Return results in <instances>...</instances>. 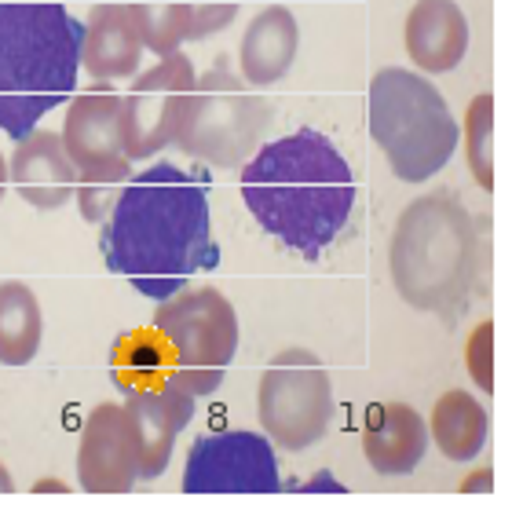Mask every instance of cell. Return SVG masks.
I'll return each mask as SVG.
<instances>
[{"label": "cell", "instance_id": "7a4b0ae2", "mask_svg": "<svg viewBox=\"0 0 512 512\" xmlns=\"http://www.w3.org/2000/svg\"><path fill=\"white\" fill-rule=\"evenodd\" d=\"M242 202L264 235L319 260L344 235L355 213V172L319 128H297L260 143L242 165Z\"/></svg>", "mask_w": 512, "mask_h": 512}, {"label": "cell", "instance_id": "5bb4252c", "mask_svg": "<svg viewBox=\"0 0 512 512\" xmlns=\"http://www.w3.org/2000/svg\"><path fill=\"white\" fill-rule=\"evenodd\" d=\"M194 399L180 381L165 377L161 388H147V392H128L125 406L136 417L139 443H143V469L139 480H158L161 472L169 469L172 461V443L183 428L191 425L194 417Z\"/></svg>", "mask_w": 512, "mask_h": 512}, {"label": "cell", "instance_id": "d4e9b609", "mask_svg": "<svg viewBox=\"0 0 512 512\" xmlns=\"http://www.w3.org/2000/svg\"><path fill=\"white\" fill-rule=\"evenodd\" d=\"M242 0H187V41H205L235 22Z\"/></svg>", "mask_w": 512, "mask_h": 512}, {"label": "cell", "instance_id": "e0dca14e", "mask_svg": "<svg viewBox=\"0 0 512 512\" xmlns=\"http://www.w3.org/2000/svg\"><path fill=\"white\" fill-rule=\"evenodd\" d=\"M143 37L125 0H107L88 11L81 33V70L96 81H121L136 77L143 63Z\"/></svg>", "mask_w": 512, "mask_h": 512}, {"label": "cell", "instance_id": "4dcf8cb0", "mask_svg": "<svg viewBox=\"0 0 512 512\" xmlns=\"http://www.w3.org/2000/svg\"><path fill=\"white\" fill-rule=\"evenodd\" d=\"M8 183H11L8 161H4V154H0V202H4V191H8Z\"/></svg>", "mask_w": 512, "mask_h": 512}, {"label": "cell", "instance_id": "6da1fadb", "mask_svg": "<svg viewBox=\"0 0 512 512\" xmlns=\"http://www.w3.org/2000/svg\"><path fill=\"white\" fill-rule=\"evenodd\" d=\"M99 227L107 267L150 300H169L198 271L220 267L209 180L172 161L132 172L114 213Z\"/></svg>", "mask_w": 512, "mask_h": 512}, {"label": "cell", "instance_id": "ac0fdd59", "mask_svg": "<svg viewBox=\"0 0 512 512\" xmlns=\"http://www.w3.org/2000/svg\"><path fill=\"white\" fill-rule=\"evenodd\" d=\"M300 52V26L293 11L267 4L249 19L238 44V70L249 88H271L293 70Z\"/></svg>", "mask_w": 512, "mask_h": 512}, {"label": "cell", "instance_id": "2e32d148", "mask_svg": "<svg viewBox=\"0 0 512 512\" xmlns=\"http://www.w3.org/2000/svg\"><path fill=\"white\" fill-rule=\"evenodd\" d=\"M428 421L406 403H374L363 417V454L377 476H410L428 454Z\"/></svg>", "mask_w": 512, "mask_h": 512}, {"label": "cell", "instance_id": "30bf717a", "mask_svg": "<svg viewBox=\"0 0 512 512\" xmlns=\"http://www.w3.org/2000/svg\"><path fill=\"white\" fill-rule=\"evenodd\" d=\"M275 443L253 428H220L191 443L183 461V494H278Z\"/></svg>", "mask_w": 512, "mask_h": 512}, {"label": "cell", "instance_id": "f546056e", "mask_svg": "<svg viewBox=\"0 0 512 512\" xmlns=\"http://www.w3.org/2000/svg\"><path fill=\"white\" fill-rule=\"evenodd\" d=\"M15 491V480H11V472H8V465L0 461V494H11Z\"/></svg>", "mask_w": 512, "mask_h": 512}, {"label": "cell", "instance_id": "8992f818", "mask_svg": "<svg viewBox=\"0 0 512 512\" xmlns=\"http://www.w3.org/2000/svg\"><path fill=\"white\" fill-rule=\"evenodd\" d=\"M154 330L169 348V377L194 399L213 395L224 384L238 355V315L220 289H180L169 300H158Z\"/></svg>", "mask_w": 512, "mask_h": 512}, {"label": "cell", "instance_id": "9a60e30c", "mask_svg": "<svg viewBox=\"0 0 512 512\" xmlns=\"http://www.w3.org/2000/svg\"><path fill=\"white\" fill-rule=\"evenodd\" d=\"M406 55L425 74H450L469 55V19L458 0H417L406 15Z\"/></svg>", "mask_w": 512, "mask_h": 512}, {"label": "cell", "instance_id": "44dd1931", "mask_svg": "<svg viewBox=\"0 0 512 512\" xmlns=\"http://www.w3.org/2000/svg\"><path fill=\"white\" fill-rule=\"evenodd\" d=\"M169 377V348L158 337V330H128L110 344V381L118 392H147L161 388Z\"/></svg>", "mask_w": 512, "mask_h": 512}, {"label": "cell", "instance_id": "7402d4cb", "mask_svg": "<svg viewBox=\"0 0 512 512\" xmlns=\"http://www.w3.org/2000/svg\"><path fill=\"white\" fill-rule=\"evenodd\" d=\"M139 26L143 48L161 55L180 52L187 44V0H125Z\"/></svg>", "mask_w": 512, "mask_h": 512}, {"label": "cell", "instance_id": "4fadbf2b", "mask_svg": "<svg viewBox=\"0 0 512 512\" xmlns=\"http://www.w3.org/2000/svg\"><path fill=\"white\" fill-rule=\"evenodd\" d=\"M8 172L22 202L41 209V213H55V209L74 202L77 169L59 132L33 128L30 136H22L11 150Z\"/></svg>", "mask_w": 512, "mask_h": 512}, {"label": "cell", "instance_id": "9c48e42d", "mask_svg": "<svg viewBox=\"0 0 512 512\" xmlns=\"http://www.w3.org/2000/svg\"><path fill=\"white\" fill-rule=\"evenodd\" d=\"M198 92V70L183 52L161 55L158 63L132 77V88L121 96L125 154L147 161L165 147H176L187 114Z\"/></svg>", "mask_w": 512, "mask_h": 512}, {"label": "cell", "instance_id": "cb8c5ba5", "mask_svg": "<svg viewBox=\"0 0 512 512\" xmlns=\"http://www.w3.org/2000/svg\"><path fill=\"white\" fill-rule=\"evenodd\" d=\"M132 180V172H92V176H77L74 205L85 224H103L114 205H118L125 183Z\"/></svg>", "mask_w": 512, "mask_h": 512}, {"label": "cell", "instance_id": "ffe728a7", "mask_svg": "<svg viewBox=\"0 0 512 512\" xmlns=\"http://www.w3.org/2000/svg\"><path fill=\"white\" fill-rule=\"evenodd\" d=\"M44 337L41 300L26 282H0V363L26 366L37 359Z\"/></svg>", "mask_w": 512, "mask_h": 512}, {"label": "cell", "instance_id": "8fae6325", "mask_svg": "<svg viewBox=\"0 0 512 512\" xmlns=\"http://www.w3.org/2000/svg\"><path fill=\"white\" fill-rule=\"evenodd\" d=\"M143 443L125 403H99L81 428L77 483L88 494H128L139 483Z\"/></svg>", "mask_w": 512, "mask_h": 512}, {"label": "cell", "instance_id": "5b68a950", "mask_svg": "<svg viewBox=\"0 0 512 512\" xmlns=\"http://www.w3.org/2000/svg\"><path fill=\"white\" fill-rule=\"evenodd\" d=\"M370 139L384 150L392 172L403 183H425L447 169L458 150L461 128L447 99L425 74L406 66H384L366 96Z\"/></svg>", "mask_w": 512, "mask_h": 512}, {"label": "cell", "instance_id": "3957f363", "mask_svg": "<svg viewBox=\"0 0 512 512\" xmlns=\"http://www.w3.org/2000/svg\"><path fill=\"white\" fill-rule=\"evenodd\" d=\"M81 33L63 0H0V132L19 143L74 99Z\"/></svg>", "mask_w": 512, "mask_h": 512}, {"label": "cell", "instance_id": "f1b7e54d", "mask_svg": "<svg viewBox=\"0 0 512 512\" xmlns=\"http://www.w3.org/2000/svg\"><path fill=\"white\" fill-rule=\"evenodd\" d=\"M33 491H55V494H66V491H70V487H66L63 480H41V483H37V487H33Z\"/></svg>", "mask_w": 512, "mask_h": 512}, {"label": "cell", "instance_id": "7c38bea8", "mask_svg": "<svg viewBox=\"0 0 512 512\" xmlns=\"http://www.w3.org/2000/svg\"><path fill=\"white\" fill-rule=\"evenodd\" d=\"M63 147L74 161L77 176L92 172H132V158L125 154V125H121V96L110 81H96V88L77 92L63 118Z\"/></svg>", "mask_w": 512, "mask_h": 512}, {"label": "cell", "instance_id": "603a6c76", "mask_svg": "<svg viewBox=\"0 0 512 512\" xmlns=\"http://www.w3.org/2000/svg\"><path fill=\"white\" fill-rule=\"evenodd\" d=\"M461 136H465V161H469V172L476 176V183H480L483 191H491L494 187V96L491 92H480V96L469 103Z\"/></svg>", "mask_w": 512, "mask_h": 512}, {"label": "cell", "instance_id": "83f0119b", "mask_svg": "<svg viewBox=\"0 0 512 512\" xmlns=\"http://www.w3.org/2000/svg\"><path fill=\"white\" fill-rule=\"evenodd\" d=\"M491 487H494V472L491 469H480L476 476H472V480L461 483V491H465V494H476V491L491 494Z\"/></svg>", "mask_w": 512, "mask_h": 512}, {"label": "cell", "instance_id": "277c9868", "mask_svg": "<svg viewBox=\"0 0 512 512\" xmlns=\"http://www.w3.org/2000/svg\"><path fill=\"white\" fill-rule=\"evenodd\" d=\"M392 286L403 304L454 322L476 300L483 271L480 227L450 191L421 194L395 220L388 249Z\"/></svg>", "mask_w": 512, "mask_h": 512}, {"label": "cell", "instance_id": "ba28073f", "mask_svg": "<svg viewBox=\"0 0 512 512\" xmlns=\"http://www.w3.org/2000/svg\"><path fill=\"white\" fill-rule=\"evenodd\" d=\"M333 381L322 359L308 348H286L264 366L256 384V417L275 447L300 454L319 443L333 425Z\"/></svg>", "mask_w": 512, "mask_h": 512}, {"label": "cell", "instance_id": "484cf974", "mask_svg": "<svg viewBox=\"0 0 512 512\" xmlns=\"http://www.w3.org/2000/svg\"><path fill=\"white\" fill-rule=\"evenodd\" d=\"M465 370L480 392H494V322H480L465 344Z\"/></svg>", "mask_w": 512, "mask_h": 512}, {"label": "cell", "instance_id": "4316f807", "mask_svg": "<svg viewBox=\"0 0 512 512\" xmlns=\"http://www.w3.org/2000/svg\"><path fill=\"white\" fill-rule=\"evenodd\" d=\"M289 491H304V494H344V483H337L330 472H319V476H311L308 483H300V487H289Z\"/></svg>", "mask_w": 512, "mask_h": 512}, {"label": "cell", "instance_id": "d6986e66", "mask_svg": "<svg viewBox=\"0 0 512 512\" xmlns=\"http://www.w3.org/2000/svg\"><path fill=\"white\" fill-rule=\"evenodd\" d=\"M487 436H491V417L480 399H472L465 388L439 395V403L432 406V421H428V439L436 443L443 458L469 465L487 447Z\"/></svg>", "mask_w": 512, "mask_h": 512}, {"label": "cell", "instance_id": "52a82bcc", "mask_svg": "<svg viewBox=\"0 0 512 512\" xmlns=\"http://www.w3.org/2000/svg\"><path fill=\"white\" fill-rule=\"evenodd\" d=\"M267 128H271V103L256 96L242 74L231 70L227 55H216V63L198 74V92L187 125L176 139V150L213 169H242L264 143Z\"/></svg>", "mask_w": 512, "mask_h": 512}]
</instances>
